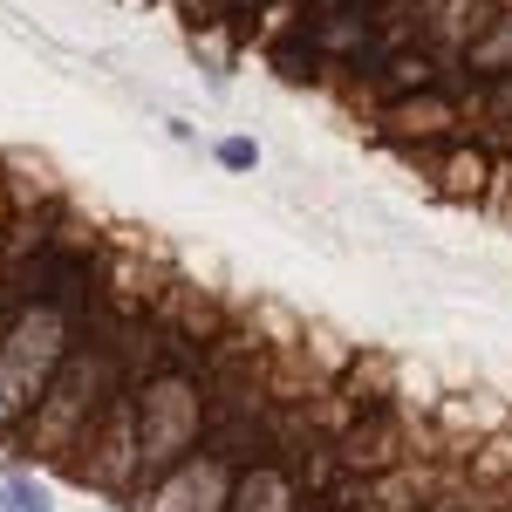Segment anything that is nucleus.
Masks as SVG:
<instances>
[{"label":"nucleus","mask_w":512,"mask_h":512,"mask_svg":"<svg viewBox=\"0 0 512 512\" xmlns=\"http://www.w3.org/2000/svg\"><path fill=\"white\" fill-rule=\"evenodd\" d=\"M0 431H7V424H0Z\"/></svg>","instance_id":"9"},{"label":"nucleus","mask_w":512,"mask_h":512,"mask_svg":"<svg viewBox=\"0 0 512 512\" xmlns=\"http://www.w3.org/2000/svg\"><path fill=\"white\" fill-rule=\"evenodd\" d=\"M198 431V396L178 383V376H158L137 390V465L158 472V465H178L185 444Z\"/></svg>","instance_id":"3"},{"label":"nucleus","mask_w":512,"mask_h":512,"mask_svg":"<svg viewBox=\"0 0 512 512\" xmlns=\"http://www.w3.org/2000/svg\"><path fill=\"white\" fill-rule=\"evenodd\" d=\"M14 226V192H7V178H0V233Z\"/></svg>","instance_id":"7"},{"label":"nucleus","mask_w":512,"mask_h":512,"mask_svg":"<svg viewBox=\"0 0 512 512\" xmlns=\"http://www.w3.org/2000/svg\"><path fill=\"white\" fill-rule=\"evenodd\" d=\"M151 512H226V472L212 458H178L151 492Z\"/></svg>","instance_id":"4"},{"label":"nucleus","mask_w":512,"mask_h":512,"mask_svg":"<svg viewBox=\"0 0 512 512\" xmlns=\"http://www.w3.org/2000/svg\"><path fill=\"white\" fill-rule=\"evenodd\" d=\"M69 355V328L62 308H14L7 335H0V424H21L35 410V396L48 390V376L62 369Z\"/></svg>","instance_id":"1"},{"label":"nucleus","mask_w":512,"mask_h":512,"mask_svg":"<svg viewBox=\"0 0 512 512\" xmlns=\"http://www.w3.org/2000/svg\"><path fill=\"white\" fill-rule=\"evenodd\" d=\"M0 294H7V274H0Z\"/></svg>","instance_id":"8"},{"label":"nucleus","mask_w":512,"mask_h":512,"mask_svg":"<svg viewBox=\"0 0 512 512\" xmlns=\"http://www.w3.org/2000/svg\"><path fill=\"white\" fill-rule=\"evenodd\" d=\"M0 512H55V499L28 465H0Z\"/></svg>","instance_id":"5"},{"label":"nucleus","mask_w":512,"mask_h":512,"mask_svg":"<svg viewBox=\"0 0 512 512\" xmlns=\"http://www.w3.org/2000/svg\"><path fill=\"white\" fill-rule=\"evenodd\" d=\"M96 417H103V383H96L89 355H62V369L48 376V390L35 396V410L21 424H28V444L41 458H69L96 431Z\"/></svg>","instance_id":"2"},{"label":"nucleus","mask_w":512,"mask_h":512,"mask_svg":"<svg viewBox=\"0 0 512 512\" xmlns=\"http://www.w3.org/2000/svg\"><path fill=\"white\" fill-rule=\"evenodd\" d=\"M212 158L226 164V171H253V164H260V144H253V137H219Z\"/></svg>","instance_id":"6"}]
</instances>
